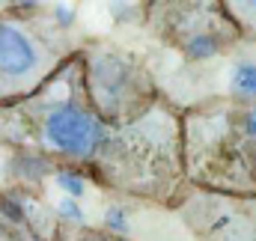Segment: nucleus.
<instances>
[{
  "instance_id": "obj_11",
  "label": "nucleus",
  "mask_w": 256,
  "mask_h": 241,
  "mask_svg": "<svg viewBox=\"0 0 256 241\" xmlns=\"http://www.w3.org/2000/svg\"><path fill=\"white\" fill-rule=\"evenodd\" d=\"M57 212H60V218L72 220V224H86V214H84V208H80V206H78V200H72V196H60V202H57Z\"/></svg>"
},
{
  "instance_id": "obj_12",
  "label": "nucleus",
  "mask_w": 256,
  "mask_h": 241,
  "mask_svg": "<svg viewBox=\"0 0 256 241\" xmlns=\"http://www.w3.org/2000/svg\"><path fill=\"white\" fill-rule=\"evenodd\" d=\"M51 12H54V15H51V24H54L60 33H66V30L74 24V9H72V6L57 3V6H51Z\"/></svg>"
},
{
  "instance_id": "obj_4",
  "label": "nucleus",
  "mask_w": 256,
  "mask_h": 241,
  "mask_svg": "<svg viewBox=\"0 0 256 241\" xmlns=\"http://www.w3.org/2000/svg\"><path fill=\"white\" fill-rule=\"evenodd\" d=\"M72 51L42 15H0V104L36 92Z\"/></svg>"
},
{
  "instance_id": "obj_9",
  "label": "nucleus",
  "mask_w": 256,
  "mask_h": 241,
  "mask_svg": "<svg viewBox=\"0 0 256 241\" xmlns=\"http://www.w3.org/2000/svg\"><path fill=\"white\" fill-rule=\"evenodd\" d=\"M54 182L60 184V190H63L66 196H72V200H80L86 194V173H80L74 167H57L54 170Z\"/></svg>"
},
{
  "instance_id": "obj_8",
  "label": "nucleus",
  "mask_w": 256,
  "mask_h": 241,
  "mask_svg": "<svg viewBox=\"0 0 256 241\" xmlns=\"http://www.w3.org/2000/svg\"><path fill=\"white\" fill-rule=\"evenodd\" d=\"M226 90L232 102L250 108L256 104V60H236L226 72Z\"/></svg>"
},
{
  "instance_id": "obj_6",
  "label": "nucleus",
  "mask_w": 256,
  "mask_h": 241,
  "mask_svg": "<svg viewBox=\"0 0 256 241\" xmlns=\"http://www.w3.org/2000/svg\"><path fill=\"white\" fill-rule=\"evenodd\" d=\"M179 218L200 241H256V208L250 200L194 190L179 200Z\"/></svg>"
},
{
  "instance_id": "obj_3",
  "label": "nucleus",
  "mask_w": 256,
  "mask_h": 241,
  "mask_svg": "<svg viewBox=\"0 0 256 241\" xmlns=\"http://www.w3.org/2000/svg\"><path fill=\"white\" fill-rule=\"evenodd\" d=\"M182 176L208 194L254 200L256 161L238 131V108L214 104L179 116Z\"/></svg>"
},
{
  "instance_id": "obj_5",
  "label": "nucleus",
  "mask_w": 256,
  "mask_h": 241,
  "mask_svg": "<svg viewBox=\"0 0 256 241\" xmlns=\"http://www.w3.org/2000/svg\"><path fill=\"white\" fill-rule=\"evenodd\" d=\"M78 60L84 68L86 98L108 125H122L158 102L152 74L122 48L92 42L78 51Z\"/></svg>"
},
{
  "instance_id": "obj_10",
  "label": "nucleus",
  "mask_w": 256,
  "mask_h": 241,
  "mask_svg": "<svg viewBox=\"0 0 256 241\" xmlns=\"http://www.w3.org/2000/svg\"><path fill=\"white\" fill-rule=\"evenodd\" d=\"M104 230H108V238H120V236H126L128 230H131V212H128L126 206H108V212H104Z\"/></svg>"
},
{
  "instance_id": "obj_1",
  "label": "nucleus",
  "mask_w": 256,
  "mask_h": 241,
  "mask_svg": "<svg viewBox=\"0 0 256 241\" xmlns=\"http://www.w3.org/2000/svg\"><path fill=\"white\" fill-rule=\"evenodd\" d=\"M110 125L102 120L84 86L78 51L30 96L0 104V143L74 167L96 164Z\"/></svg>"
},
{
  "instance_id": "obj_2",
  "label": "nucleus",
  "mask_w": 256,
  "mask_h": 241,
  "mask_svg": "<svg viewBox=\"0 0 256 241\" xmlns=\"http://www.w3.org/2000/svg\"><path fill=\"white\" fill-rule=\"evenodd\" d=\"M90 173L122 194L170 202L185 179L179 116L167 104L155 102L140 116L110 125Z\"/></svg>"
},
{
  "instance_id": "obj_7",
  "label": "nucleus",
  "mask_w": 256,
  "mask_h": 241,
  "mask_svg": "<svg viewBox=\"0 0 256 241\" xmlns=\"http://www.w3.org/2000/svg\"><path fill=\"white\" fill-rule=\"evenodd\" d=\"M176 12L179 15L170 18V36L179 54L191 62L214 60L242 39L238 27L230 15H220L218 6H176Z\"/></svg>"
},
{
  "instance_id": "obj_14",
  "label": "nucleus",
  "mask_w": 256,
  "mask_h": 241,
  "mask_svg": "<svg viewBox=\"0 0 256 241\" xmlns=\"http://www.w3.org/2000/svg\"><path fill=\"white\" fill-rule=\"evenodd\" d=\"M104 241H122V238H104Z\"/></svg>"
},
{
  "instance_id": "obj_13",
  "label": "nucleus",
  "mask_w": 256,
  "mask_h": 241,
  "mask_svg": "<svg viewBox=\"0 0 256 241\" xmlns=\"http://www.w3.org/2000/svg\"><path fill=\"white\" fill-rule=\"evenodd\" d=\"M110 12H120V15H114V18H116L120 24H126V21H137V15H134V12H140V6H128V3L120 6V3H114V6H110Z\"/></svg>"
}]
</instances>
